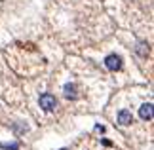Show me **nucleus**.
Returning a JSON list of instances; mask_svg holds the SVG:
<instances>
[{
    "mask_svg": "<svg viewBox=\"0 0 154 150\" xmlns=\"http://www.w3.org/2000/svg\"><path fill=\"white\" fill-rule=\"evenodd\" d=\"M139 116H141V120H145V122H150L152 120V103H145L143 106H141Z\"/></svg>",
    "mask_w": 154,
    "mask_h": 150,
    "instance_id": "obj_4",
    "label": "nucleus"
},
{
    "mask_svg": "<svg viewBox=\"0 0 154 150\" xmlns=\"http://www.w3.org/2000/svg\"><path fill=\"white\" fill-rule=\"evenodd\" d=\"M61 150H65V148H61Z\"/></svg>",
    "mask_w": 154,
    "mask_h": 150,
    "instance_id": "obj_9",
    "label": "nucleus"
},
{
    "mask_svg": "<svg viewBox=\"0 0 154 150\" xmlns=\"http://www.w3.org/2000/svg\"><path fill=\"white\" fill-rule=\"evenodd\" d=\"M118 124L120 125H131L133 124V114L129 110H126V109H122L118 112Z\"/></svg>",
    "mask_w": 154,
    "mask_h": 150,
    "instance_id": "obj_3",
    "label": "nucleus"
},
{
    "mask_svg": "<svg viewBox=\"0 0 154 150\" xmlns=\"http://www.w3.org/2000/svg\"><path fill=\"white\" fill-rule=\"evenodd\" d=\"M63 91H65V97L67 99H76L78 97V87H76V84H65V87H63Z\"/></svg>",
    "mask_w": 154,
    "mask_h": 150,
    "instance_id": "obj_5",
    "label": "nucleus"
},
{
    "mask_svg": "<svg viewBox=\"0 0 154 150\" xmlns=\"http://www.w3.org/2000/svg\"><path fill=\"white\" fill-rule=\"evenodd\" d=\"M40 109H42L44 112H51V110H55V106H57V99L53 97L51 93H44V95H40Z\"/></svg>",
    "mask_w": 154,
    "mask_h": 150,
    "instance_id": "obj_1",
    "label": "nucleus"
},
{
    "mask_svg": "<svg viewBox=\"0 0 154 150\" xmlns=\"http://www.w3.org/2000/svg\"><path fill=\"white\" fill-rule=\"evenodd\" d=\"M95 131H101V133H105V125H95Z\"/></svg>",
    "mask_w": 154,
    "mask_h": 150,
    "instance_id": "obj_8",
    "label": "nucleus"
},
{
    "mask_svg": "<svg viewBox=\"0 0 154 150\" xmlns=\"http://www.w3.org/2000/svg\"><path fill=\"white\" fill-rule=\"evenodd\" d=\"M137 53L141 57H146L149 55V44H146V42H139L137 44Z\"/></svg>",
    "mask_w": 154,
    "mask_h": 150,
    "instance_id": "obj_6",
    "label": "nucleus"
},
{
    "mask_svg": "<svg viewBox=\"0 0 154 150\" xmlns=\"http://www.w3.org/2000/svg\"><path fill=\"white\" fill-rule=\"evenodd\" d=\"M0 146L6 150H19V145H10V142H0Z\"/></svg>",
    "mask_w": 154,
    "mask_h": 150,
    "instance_id": "obj_7",
    "label": "nucleus"
},
{
    "mask_svg": "<svg viewBox=\"0 0 154 150\" xmlns=\"http://www.w3.org/2000/svg\"><path fill=\"white\" fill-rule=\"evenodd\" d=\"M105 67L109 69V70H112V72L120 70V69H122V57L116 55V53H112V55H106V59H105Z\"/></svg>",
    "mask_w": 154,
    "mask_h": 150,
    "instance_id": "obj_2",
    "label": "nucleus"
}]
</instances>
